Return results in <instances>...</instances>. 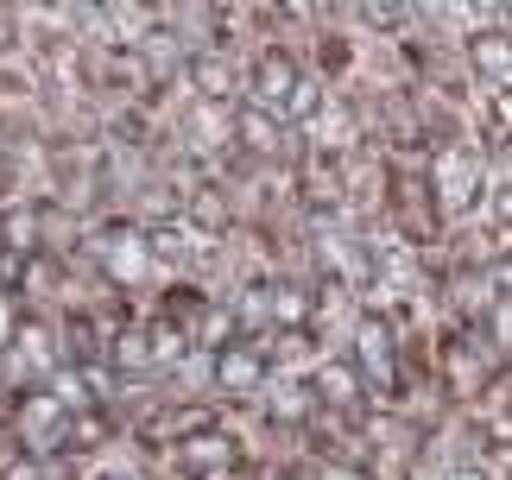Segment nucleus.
I'll list each match as a JSON object with an SVG mask.
<instances>
[{
    "label": "nucleus",
    "instance_id": "1",
    "mask_svg": "<svg viewBox=\"0 0 512 480\" xmlns=\"http://www.w3.org/2000/svg\"><path fill=\"white\" fill-rule=\"evenodd\" d=\"M475 196H481V158L449 139V152H437V203L449 215H468Z\"/></svg>",
    "mask_w": 512,
    "mask_h": 480
},
{
    "label": "nucleus",
    "instance_id": "2",
    "mask_svg": "<svg viewBox=\"0 0 512 480\" xmlns=\"http://www.w3.org/2000/svg\"><path fill=\"white\" fill-rule=\"evenodd\" d=\"M354 360H361L367 386L380 392V398H392V386H399V360H392V335H386L380 316H367V323H361V335H354ZM361 373H354V379H361Z\"/></svg>",
    "mask_w": 512,
    "mask_h": 480
},
{
    "label": "nucleus",
    "instance_id": "3",
    "mask_svg": "<svg viewBox=\"0 0 512 480\" xmlns=\"http://www.w3.org/2000/svg\"><path fill=\"white\" fill-rule=\"evenodd\" d=\"M298 76L304 70L291 64L285 51H266L260 64H253V108H260V114H285V95L298 89Z\"/></svg>",
    "mask_w": 512,
    "mask_h": 480
},
{
    "label": "nucleus",
    "instance_id": "4",
    "mask_svg": "<svg viewBox=\"0 0 512 480\" xmlns=\"http://www.w3.org/2000/svg\"><path fill=\"white\" fill-rule=\"evenodd\" d=\"M260 379H266V360L253 354L247 342H228L222 360H215V386L234 392V398H247V392H260Z\"/></svg>",
    "mask_w": 512,
    "mask_h": 480
},
{
    "label": "nucleus",
    "instance_id": "5",
    "mask_svg": "<svg viewBox=\"0 0 512 480\" xmlns=\"http://www.w3.org/2000/svg\"><path fill=\"white\" fill-rule=\"evenodd\" d=\"M19 424H26V449H64L70 417L57 411L51 398H26V405H19Z\"/></svg>",
    "mask_w": 512,
    "mask_h": 480
},
{
    "label": "nucleus",
    "instance_id": "6",
    "mask_svg": "<svg viewBox=\"0 0 512 480\" xmlns=\"http://www.w3.org/2000/svg\"><path fill=\"white\" fill-rule=\"evenodd\" d=\"M133 253L146 259V240H133L127 228H108L102 240H95V259H102L108 278H121V285H133Z\"/></svg>",
    "mask_w": 512,
    "mask_h": 480
},
{
    "label": "nucleus",
    "instance_id": "7",
    "mask_svg": "<svg viewBox=\"0 0 512 480\" xmlns=\"http://www.w3.org/2000/svg\"><path fill=\"white\" fill-rule=\"evenodd\" d=\"M468 51H475V70H481V83L506 89V38H500V32H475V38H468Z\"/></svg>",
    "mask_w": 512,
    "mask_h": 480
},
{
    "label": "nucleus",
    "instance_id": "8",
    "mask_svg": "<svg viewBox=\"0 0 512 480\" xmlns=\"http://www.w3.org/2000/svg\"><path fill=\"white\" fill-rule=\"evenodd\" d=\"M317 386H323V398H329V405H348V411H354V392H361V379H354V373L342 367V360H329Z\"/></svg>",
    "mask_w": 512,
    "mask_h": 480
},
{
    "label": "nucleus",
    "instance_id": "9",
    "mask_svg": "<svg viewBox=\"0 0 512 480\" xmlns=\"http://www.w3.org/2000/svg\"><path fill=\"white\" fill-rule=\"evenodd\" d=\"M190 468H196V474L228 468V443H222V436H203V443H190Z\"/></svg>",
    "mask_w": 512,
    "mask_h": 480
},
{
    "label": "nucleus",
    "instance_id": "10",
    "mask_svg": "<svg viewBox=\"0 0 512 480\" xmlns=\"http://www.w3.org/2000/svg\"><path fill=\"white\" fill-rule=\"evenodd\" d=\"M114 360H121V367H140V360H152V342H146L140 329H133V335H121V348H114Z\"/></svg>",
    "mask_w": 512,
    "mask_h": 480
},
{
    "label": "nucleus",
    "instance_id": "11",
    "mask_svg": "<svg viewBox=\"0 0 512 480\" xmlns=\"http://www.w3.org/2000/svg\"><path fill=\"white\" fill-rule=\"evenodd\" d=\"M449 480H487V474H475V468H462V474H449Z\"/></svg>",
    "mask_w": 512,
    "mask_h": 480
},
{
    "label": "nucleus",
    "instance_id": "12",
    "mask_svg": "<svg viewBox=\"0 0 512 480\" xmlns=\"http://www.w3.org/2000/svg\"><path fill=\"white\" fill-rule=\"evenodd\" d=\"M102 480H133V474H102Z\"/></svg>",
    "mask_w": 512,
    "mask_h": 480
}]
</instances>
